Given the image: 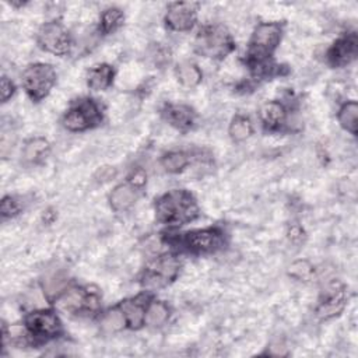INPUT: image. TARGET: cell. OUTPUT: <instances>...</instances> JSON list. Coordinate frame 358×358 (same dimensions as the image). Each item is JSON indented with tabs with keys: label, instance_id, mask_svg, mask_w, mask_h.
<instances>
[{
	"label": "cell",
	"instance_id": "obj_1",
	"mask_svg": "<svg viewBox=\"0 0 358 358\" xmlns=\"http://www.w3.org/2000/svg\"><path fill=\"white\" fill-rule=\"evenodd\" d=\"M155 218L165 225H185L199 215L194 196L186 189H173L155 200Z\"/></svg>",
	"mask_w": 358,
	"mask_h": 358
},
{
	"label": "cell",
	"instance_id": "obj_2",
	"mask_svg": "<svg viewBox=\"0 0 358 358\" xmlns=\"http://www.w3.org/2000/svg\"><path fill=\"white\" fill-rule=\"evenodd\" d=\"M282 38V24L271 21V22H260L249 41L248 50V64H259L263 62H268L274 50L278 48Z\"/></svg>",
	"mask_w": 358,
	"mask_h": 358
},
{
	"label": "cell",
	"instance_id": "obj_3",
	"mask_svg": "<svg viewBox=\"0 0 358 358\" xmlns=\"http://www.w3.org/2000/svg\"><path fill=\"white\" fill-rule=\"evenodd\" d=\"M194 49L199 55L211 59H224L235 49L229 31L220 24H210L200 28L194 39Z\"/></svg>",
	"mask_w": 358,
	"mask_h": 358
},
{
	"label": "cell",
	"instance_id": "obj_4",
	"mask_svg": "<svg viewBox=\"0 0 358 358\" xmlns=\"http://www.w3.org/2000/svg\"><path fill=\"white\" fill-rule=\"evenodd\" d=\"M57 80V73L52 64L32 63L27 66L21 76V84L27 95L39 102L49 95Z\"/></svg>",
	"mask_w": 358,
	"mask_h": 358
},
{
	"label": "cell",
	"instance_id": "obj_5",
	"mask_svg": "<svg viewBox=\"0 0 358 358\" xmlns=\"http://www.w3.org/2000/svg\"><path fill=\"white\" fill-rule=\"evenodd\" d=\"M102 120V112L98 103L91 98L74 101L62 117L63 127L69 131H84L95 127Z\"/></svg>",
	"mask_w": 358,
	"mask_h": 358
},
{
	"label": "cell",
	"instance_id": "obj_6",
	"mask_svg": "<svg viewBox=\"0 0 358 358\" xmlns=\"http://www.w3.org/2000/svg\"><path fill=\"white\" fill-rule=\"evenodd\" d=\"M179 270L180 262L178 256L172 253L161 255L145 267L141 277V284L148 291L162 288L178 277Z\"/></svg>",
	"mask_w": 358,
	"mask_h": 358
},
{
	"label": "cell",
	"instance_id": "obj_7",
	"mask_svg": "<svg viewBox=\"0 0 358 358\" xmlns=\"http://www.w3.org/2000/svg\"><path fill=\"white\" fill-rule=\"evenodd\" d=\"M55 303L67 313H95L99 309L101 298L96 291H90V288L70 287L66 288L55 298Z\"/></svg>",
	"mask_w": 358,
	"mask_h": 358
},
{
	"label": "cell",
	"instance_id": "obj_8",
	"mask_svg": "<svg viewBox=\"0 0 358 358\" xmlns=\"http://www.w3.org/2000/svg\"><path fill=\"white\" fill-rule=\"evenodd\" d=\"M224 232L218 227L192 229L179 238V245L193 255L214 253L224 246Z\"/></svg>",
	"mask_w": 358,
	"mask_h": 358
},
{
	"label": "cell",
	"instance_id": "obj_9",
	"mask_svg": "<svg viewBox=\"0 0 358 358\" xmlns=\"http://www.w3.org/2000/svg\"><path fill=\"white\" fill-rule=\"evenodd\" d=\"M24 326L32 340L41 341L56 338L63 331L60 317L52 309H38L28 313L24 319Z\"/></svg>",
	"mask_w": 358,
	"mask_h": 358
},
{
	"label": "cell",
	"instance_id": "obj_10",
	"mask_svg": "<svg viewBox=\"0 0 358 358\" xmlns=\"http://www.w3.org/2000/svg\"><path fill=\"white\" fill-rule=\"evenodd\" d=\"M39 48L56 56H64L73 46V39L69 29L60 21L45 22L36 34Z\"/></svg>",
	"mask_w": 358,
	"mask_h": 358
},
{
	"label": "cell",
	"instance_id": "obj_11",
	"mask_svg": "<svg viewBox=\"0 0 358 358\" xmlns=\"http://www.w3.org/2000/svg\"><path fill=\"white\" fill-rule=\"evenodd\" d=\"M199 3L194 1H175L166 8L164 21L166 27L176 32L190 31L197 21Z\"/></svg>",
	"mask_w": 358,
	"mask_h": 358
},
{
	"label": "cell",
	"instance_id": "obj_12",
	"mask_svg": "<svg viewBox=\"0 0 358 358\" xmlns=\"http://www.w3.org/2000/svg\"><path fill=\"white\" fill-rule=\"evenodd\" d=\"M358 53V38L355 32H348L329 48L326 53L327 63L331 67H344L355 60Z\"/></svg>",
	"mask_w": 358,
	"mask_h": 358
},
{
	"label": "cell",
	"instance_id": "obj_13",
	"mask_svg": "<svg viewBox=\"0 0 358 358\" xmlns=\"http://www.w3.org/2000/svg\"><path fill=\"white\" fill-rule=\"evenodd\" d=\"M151 301L148 294H138L134 298H127L123 299L117 306L123 312L126 317L127 327L131 330H137L143 327L145 323V309L148 302Z\"/></svg>",
	"mask_w": 358,
	"mask_h": 358
},
{
	"label": "cell",
	"instance_id": "obj_14",
	"mask_svg": "<svg viewBox=\"0 0 358 358\" xmlns=\"http://www.w3.org/2000/svg\"><path fill=\"white\" fill-rule=\"evenodd\" d=\"M162 117L179 131H189L196 120L194 110L183 103H166L162 108Z\"/></svg>",
	"mask_w": 358,
	"mask_h": 358
},
{
	"label": "cell",
	"instance_id": "obj_15",
	"mask_svg": "<svg viewBox=\"0 0 358 358\" xmlns=\"http://www.w3.org/2000/svg\"><path fill=\"white\" fill-rule=\"evenodd\" d=\"M345 302H347V295L344 288H331L330 291L326 292L324 298L319 302L316 308V315L323 320L331 319L343 312Z\"/></svg>",
	"mask_w": 358,
	"mask_h": 358
},
{
	"label": "cell",
	"instance_id": "obj_16",
	"mask_svg": "<svg viewBox=\"0 0 358 358\" xmlns=\"http://www.w3.org/2000/svg\"><path fill=\"white\" fill-rule=\"evenodd\" d=\"M259 117L267 130H278L287 120V109L278 101H267L260 106Z\"/></svg>",
	"mask_w": 358,
	"mask_h": 358
},
{
	"label": "cell",
	"instance_id": "obj_17",
	"mask_svg": "<svg viewBox=\"0 0 358 358\" xmlns=\"http://www.w3.org/2000/svg\"><path fill=\"white\" fill-rule=\"evenodd\" d=\"M115 70L108 63L92 66L87 73V85L92 91H105L113 83Z\"/></svg>",
	"mask_w": 358,
	"mask_h": 358
},
{
	"label": "cell",
	"instance_id": "obj_18",
	"mask_svg": "<svg viewBox=\"0 0 358 358\" xmlns=\"http://www.w3.org/2000/svg\"><path fill=\"white\" fill-rule=\"evenodd\" d=\"M137 200V189L130 183H120L113 187L109 193V204L110 207L120 213L129 210Z\"/></svg>",
	"mask_w": 358,
	"mask_h": 358
},
{
	"label": "cell",
	"instance_id": "obj_19",
	"mask_svg": "<svg viewBox=\"0 0 358 358\" xmlns=\"http://www.w3.org/2000/svg\"><path fill=\"white\" fill-rule=\"evenodd\" d=\"M50 152V144L43 137H34L25 141L22 147V159L27 164L36 165L43 162Z\"/></svg>",
	"mask_w": 358,
	"mask_h": 358
},
{
	"label": "cell",
	"instance_id": "obj_20",
	"mask_svg": "<svg viewBox=\"0 0 358 358\" xmlns=\"http://www.w3.org/2000/svg\"><path fill=\"white\" fill-rule=\"evenodd\" d=\"M175 76L178 81L186 87L193 88L201 83L203 73L200 67L193 62H182L175 67Z\"/></svg>",
	"mask_w": 358,
	"mask_h": 358
},
{
	"label": "cell",
	"instance_id": "obj_21",
	"mask_svg": "<svg viewBox=\"0 0 358 358\" xmlns=\"http://www.w3.org/2000/svg\"><path fill=\"white\" fill-rule=\"evenodd\" d=\"M171 316L169 306L162 301H150L145 309V324L150 327L164 326Z\"/></svg>",
	"mask_w": 358,
	"mask_h": 358
},
{
	"label": "cell",
	"instance_id": "obj_22",
	"mask_svg": "<svg viewBox=\"0 0 358 358\" xmlns=\"http://www.w3.org/2000/svg\"><path fill=\"white\" fill-rule=\"evenodd\" d=\"M357 119H358L357 101L344 102L337 112V120H338L340 126L350 134L355 136L357 134Z\"/></svg>",
	"mask_w": 358,
	"mask_h": 358
},
{
	"label": "cell",
	"instance_id": "obj_23",
	"mask_svg": "<svg viewBox=\"0 0 358 358\" xmlns=\"http://www.w3.org/2000/svg\"><path fill=\"white\" fill-rule=\"evenodd\" d=\"M124 21L123 10L119 7H106L99 17V31L105 35L115 32Z\"/></svg>",
	"mask_w": 358,
	"mask_h": 358
},
{
	"label": "cell",
	"instance_id": "obj_24",
	"mask_svg": "<svg viewBox=\"0 0 358 358\" xmlns=\"http://www.w3.org/2000/svg\"><path fill=\"white\" fill-rule=\"evenodd\" d=\"M228 134L235 143L248 140L253 134V124L250 119L243 115H235L229 123Z\"/></svg>",
	"mask_w": 358,
	"mask_h": 358
},
{
	"label": "cell",
	"instance_id": "obj_25",
	"mask_svg": "<svg viewBox=\"0 0 358 358\" xmlns=\"http://www.w3.org/2000/svg\"><path fill=\"white\" fill-rule=\"evenodd\" d=\"M189 162L190 157L185 151H169L161 158V165L168 173H179L185 171Z\"/></svg>",
	"mask_w": 358,
	"mask_h": 358
},
{
	"label": "cell",
	"instance_id": "obj_26",
	"mask_svg": "<svg viewBox=\"0 0 358 358\" xmlns=\"http://www.w3.org/2000/svg\"><path fill=\"white\" fill-rule=\"evenodd\" d=\"M101 327L106 331V333H115V331H120L122 329L127 327L126 323V317L123 315V312L120 310V308L116 305L112 309H108L102 316H101Z\"/></svg>",
	"mask_w": 358,
	"mask_h": 358
},
{
	"label": "cell",
	"instance_id": "obj_27",
	"mask_svg": "<svg viewBox=\"0 0 358 358\" xmlns=\"http://www.w3.org/2000/svg\"><path fill=\"white\" fill-rule=\"evenodd\" d=\"M288 274L295 278V280H299V281H308L310 280V277L315 274V268L313 266L305 260V259H301V260H295L289 264L288 267Z\"/></svg>",
	"mask_w": 358,
	"mask_h": 358
},
{
	"label": "cell",
	"instance_id": "obj_28",
	"mask_svg": "<svg viewBox=\"0 0 358 358\" xmlns=\"http://www.w3.org/2000/svg\"><path fill=\"white\" fill-rule=\"evenodd\" d=\"M0 213L3 218H11L20 213L18 201L11 196H4L0 204Z\"/></svg>",
	"mask_w": 358,
	"mask_h": 358
},
{
	"label": "cell",
	"instance_id": "obj_29",
	"mask_svg": "<svg viewBox=\"0 0 358 358\" xmlns=\"http://www.w3.org/2000/svg\"><path fill=\"white\" fill-rule=\"evenodd\" d=\"M15 94V85L11 81V78H8L7 76L1 77V83H0V96H1V102L6 103L8 99H11V96Z\"/></svg>",
	"mask_w": 358,
	"mask_h": 358
},
{
	"label": "cell",
	"instance_id": "obj_30",
	"mask_svg": "<svg viewBox=\"0 0 358 358\" xmlns=\"http://www.w3.org/2000/svg\"><path fill=\"white\" fill-rule=\"evenodd\" d=\"M287 236L292 243H301L305 238V232L301 225L298 224H291L287 229Z\"/></svg>",
	"mask_w": 358,
	"mask_h": 358
},
{
	"label": "cell",
	"instance_id": "obj_31",
	"mask_svg": "<svg viewBox=\"0 0 358 358\" xmlns=\"http://www.w3.org/2000/svg\"><path fill=\"white\" fill-rule=\"evenodd\" d=\"M145 182H147V173H145L141 168L134 169V171L130 173V176H129V183H130L131 186H134L136 189L143 187V186L145 185Z\"/></svg>",
	"mask_w": 358,
	"mask_h": 358
},
{
	"label": "cell",
	"instance_id": "obj_32",
	"mask_svg": "<svg viewBox=\"0 0 358 358\" xmlns=\"http://www.w3.org/2000/svg\"><path fill=\"white\" fill-rule=\"evenodd\" d=\"M116 175V168L113 166H102L96 171L95 173V179L98 182H108L110 179H113Z\"/></svg>",
	"mask_w": 358,
	"mask_h": 358
}]
</instances>
